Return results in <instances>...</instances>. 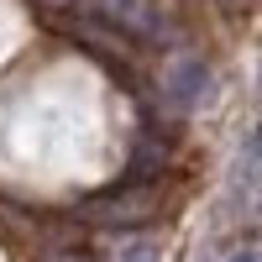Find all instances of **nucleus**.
<instances>
[{
    "label": "nucleus",
    "instance_id": "f257e3e1",
    "mask_svg": "<svg viewBox=\"0 0 262 262\" xmlns=\"http://www.w3.org/2000/svg\"><path fill=\"white\" fill-rule=\"evenodd\" d=\"M158 189L152 184H121V189H105V194H90L74 215L90 226H147L158 221Z\"/></svg>",
    "mask_w": 262,
    "mask_h": 262
},
{
    "label": "nucleus",
    "instance_id": "f03ea898",
    "mask_svg": "<svg viewBox=\"0 0 262 262\" xmlns=\"http://www.w3.org/2000/svg\"><path fill=\"white\" fill-rule=\"evenodd\" d=\"M90 6L121 37H142V42H168L173 37V21L163 16L158 0H90Z\"/></svg>",
    "mask_w": 262,
    "mask_h": 262
},
{
    "label": "nucleus",
    "instance_id": "7ed1b4c3",
    "mask_svg": "<svg viewBox=\"0 0 262 262\" xmlns=\"http://www.w3.org/2000/svg\"><path fill=\"white\" fill-rule=\"evenodd\" d=\"M210 95V69H205V58H179L168 69V79H163V100L173 105V111H194Z\"/></svg>",
    "mask_w": 262,
    "mask_h": 262
},
{
    "label": "nucleus",
    "instance_id": "20e7f679",
    "mask_svg": "<svg viewBox=\"0 0 262 262\" xmlns=\"http://www.w3.org/2000/svg\"><path fill=\"white\" fill-rule=\"evenodd\" d=\"M163 168H168V152H152V147H137V152H131V184H152Z\"/></svg>",
    "mask_w": 262,
    "mask_h": 262
},
{
    "label": "nucleus",
    "instance_id": "39448f33",
    "mask_svg": "<svg viewBox=\"0 0 262 262\" xmlns=\"http://www.w3.org/2000/svg\"><path fill=\"white\" fill-rule=\"evenodd\" d=\"M121 262H158V252H152V247H137V252H126Z\"/></svg>",
    "mask_w": 262,
    "mask_h": 262
},
{
    "label": "nucleus",
    "instance_id": "423d86ee",
    "mask_svg": "<svg viewBox=\"0 0 262 262\" xmlns=\"http://www.w3.org/2000/svg\"><path fill=\"white\" fill-rule=\"evenodd\" d=\"M53 262H74V257H69V252H58V257H53Z\"/></svg>",
    "mask_w": 262,
    "mask_h": 262
},
{
    "label": "nucleus",
    "instance_id": "0eeeda50",
    "mask_svg": "<svg viewBox=\"0 0 262 262\" xmlns=\"http://www.w3.org/2000/svg\"><path fill=\"white\" fill-rule=\"evenodd\" d=\"M236 262H262V257H236Z\"/></svg>",
    "mask_w": 262,
    "mask_h": 262
}]
</instances>
